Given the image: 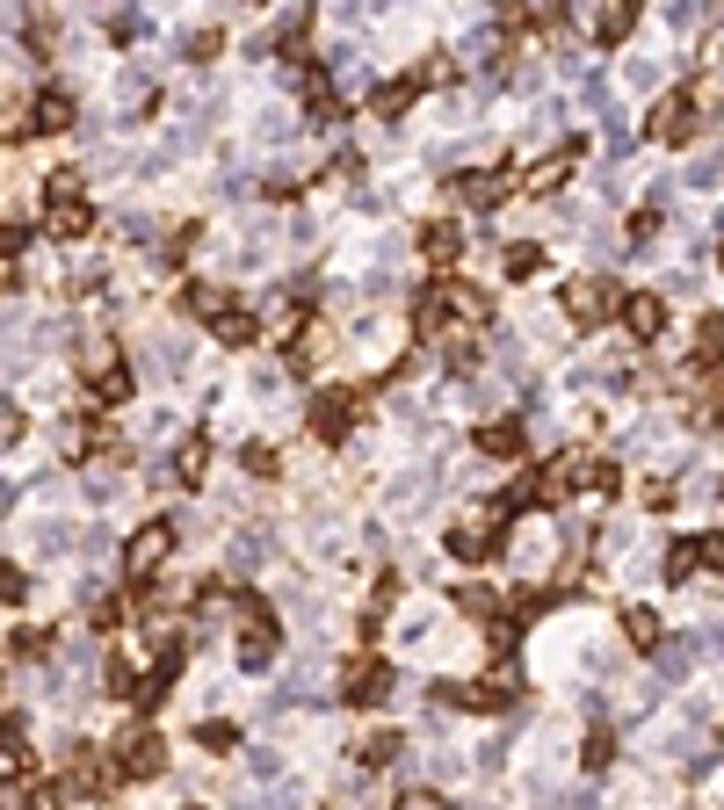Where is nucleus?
<instances>
[{"mask_svg":"<svg viewBox=\"0 0 724 810\" xmlns=\"http://www.w3.org/2000/svg\"><path fill=\"white\" fill-rule=\"evenodd\" d=\"M609 311H623V290L601 283V275H594V283H572V290H565V319H572V326H601Z\"/></svg>","mask_w":724,"mask_h":810,"instance_id":"f257e3e1","label":"nucleus"},{"mask_svg":"<svg viewBox=\"0 0 724 810\" xmlns=\"http://www.w3.org/2000/svg\"><path fill=\"white\" fill-rule=\"evenodd\" d=\"M384 688H391V666H384V659H355V666L341 673V702H348V709H377Z\"/></svg>","mask_w":724,"mask_h":810,"instance_id":"f03ea898","label":"nucleus"},{"mask_svg":"<svg viewBox=\"0 0 724 810\" xmlns=\"http://www.w3.org/2000/svg\"><path fill=\"white\" fill-rule=\"evenodd\" d=\"M623 326L638 340H659V326H667V297H659V290H630L623 297Z\"/></svg>","mask_w":724,"mask_h":810,"instance_id":"7ed1b4c3","label":"nucleus"},{"mask_svg":"<svg viewBox=\"0 0 724 810\" xmlns=\"http://www.w3.org/2000/svg\"><path fill=\"white\" fill-rule=\"evenodd\" d=\"M348 420H355V398L348 391H319L312 398V434H319V442H341Z\"/></svg>","mask_w":724,"mask_h":810,"instance_id":"20e7f679","label":"nucleus"},{"mask_svg":"<svg viewBox=\"0 0 724 810\" xmlns=\"http://www.w3.org/2000/svg\"><path fill=\"white\" fill-rule=\"evenodd\" d=\"M696 131V102L688 95H659L652 102V138H688Z\"/></svg>","mask_w":724,"mask_h":810,"instance_id":"39448f33","label":"nucleus"},{"mask_svg":"<svg viewBox=\"0 0 724 810\" xmlns=\"http://www.w3.org/2000/svg\"><path fill=\"white\" fill-rule=\"evenodd\" d=\"M160 767H167L160 731H131V738H124V774H160Z\"/></svg>","mask_w":724,"mask_h":810,"instance_id":"423d86ee","label":"nucleus"},{"mask_svg":"<svg viewBox=\"0 0 724 810\" xmlns=\"http://www.w3.org/2000/svg\"><path fill=\"white\" fill-rule=\"evenodd\" d=\"M210 333H218L225 340V348H254V340H261V319H254V311H210Z\"/></svg>","mask_w":724,"mask_h":810,"instance_id":"0eeeda50","label":"nucleus"},{"mask_svg":"<svg viewBox=\"0 0 724 810\" xmlns=\"http://www.w3.org/2000/svg\"><path fill=\"white\" fill-rule=\"evenodd\" d=\"M167 543H174V521H153V528H145V536H131V572L160 565V557H167Z\"/></svg>","mask_w":724,"mask_h":810,"instance_id":"6e6552de","label":"nucleus"},{"mask_svg":"<svg viewBox=\"0 0 724 810\" xmlns=\"http://www.w3.org/2000/svg\"><path fill=\"white\" fill-rule=\"evenodd\" d=\"M457 196H464V203H478V210H493V203L507 196V181H500V174H486V167H471V174H457Z\"/></svg>","mask_w":724,"mask_h":810,"instance_id":"1a4fd4ad","label":"nucleus"},{"mask_svg":"<svg viewBox=\"0 0 724 810\" xmlns=\"http://www.w3.org/2000/svg\"><path fill=\"white\" fill-rule=\"evenodd\" d=\"M457 246H464V232L449 225V217H435V225H420V254H428V261H457Z\"/></svg>","mask_w":724,"mask_h":810,"instance_id":"9d476101","label":"nucleus"},{"mask_svg":"<svg viewBox=\"0 0 724 810\" xmlns=\"http://www.w3.org/2000/svg\"><path fill=\"white\" fill-rule=\"evenodd\" d=\"M478 449H486V456H522V427L515 420H486V427H478Z\"/></svg>","mask_w":724,"mask_h":810,"instance_id":"9b49d317","label":"nucleus"},{"mask_svg":"<svg viewBox=\"0 0 724 810\" xmlns=\"http://www.w3.org/2000/svg\"><path fill=\"white\" fill-rule=\"evenodd\" d=\"M500 536H486V528H478V521H457V528H449V550H457L464 557V565H478V557H486Z\"/></svg>","mask_w":724,"mask_h":810,"instance_id":"f8f14e48","label":"nucleus"},{"mask_svg":"<svg viewBox=\"0 0 724 810\" xmlns=\"http://www.w3.org/2000/svg\"><path fill=\"white\" fill-rule=\"evenodd\" d=\"M87 225H95V210H87L80 196H73V203H58V210H51V232H58V239H87Z\"/></svg>","mask_w":724,"mask_h":810,"instance_id":"ddd939ff","label":"nucleus"},{"mask_svg":"<svg viewBox=\"0 0 724 810\" xmlns=\"http://www.w3.org/2000/svg\"><path fill=\"white\" fill-rule=\"evenodd\" d=\"M66 123H73V95H58V87L37 95V123H29V131H66Z\"/></svg>","mask_w":724,"mask_h":810,"instance_id":"4468645a","label":"nucleus"},{"mask_svg":"<svg viewBox=\"0 0 724 810\" xmlns=\"http://www.w3.org/2000/svg\"><path fill=\"white\" fill-rule=\"evenodd\" d=\"M623 637L638 651H659V615L652 608H623Z\"/></svg>","mask_w":724,"mask_h":810,"instance_id":"2eb2a0df","label":"nucleus"},{"mask_svg":"<svg viewBox=\"0 0 724 810\" xmlns=\"http://www.w3.org/2000/svg\"><path fill=\"white\" fill-rule=\"evenodd\" d=\"M630 22H638L630 8H609V15H594V37H601V44H623V37H630Z\"/></svg>","mask_w":724,"mask_h":810,"instance_id":"dca6fc26","label":"nucleus"},{"mask_svg":"<svg viewBox=\"0 0 724 810\" xmlns=\"http://www.w3.org/2000/svg\"><path fill=\"white\" fill-rule=\"evenodd\" d=\"M696 565H703V543H674L667 550V579H688Z\"/></svg>","mask_w":724,"mask_h":810,"instance_id":"f3484780","label":"nucleus"},{"mask_svg":"<svg viewBox=\"0 0 724 810\" xmlns=\"http://www.w3.org/2000/svg\"><path fill=\"white\" fill-rule=\"evenodd\" d=\"M391 753H399V731H377L370 745H362V767H391Z\"/></svg>","mask_w":724,"mask_h":810,"instance_id":"a211bd4d","label":"nucleus"},{"mask_svg":"<svg viewBox=\"0 0 724 810\" xmlns=\"http://www.w3.org/2000/svg\"><path fill=\"white\" fill-rule=\"evenodd\" d=\"M239 463H247L254 478H276V471H283V463H276V449H261V442H247V449H239Z\"/></svg>","mask_w":724,"mask_h":810,"instance_id":"6ab92c4d","label":"nucleus"},{"mask_svg":"<svg viewBox=\"0 0 724 810\" xmlns=\"http://www.w3.org/2000/svg\"><path fill=\"white\" fill-rule=\"evenodd\" d=\"M203 471H210V442H189V449H181V478L203 485Z\"/></svg>","mask_w":724,"mask_h":810,"instance_id":"aec40b11","label":"nucleus"},{"mask_svg":"<svg viewBox=\"0 0 724 810\" xmlns=\"http://www.w3.org/2000/svg\"><path fill=\"white\" fill-rule=\"evenodd\" d=\"M232 724H196V745H210V753H232Z\"/></svg>","mask_w":724,"mask_h":810,"instance_id":"412c9836","label":"nucleus"},{"mask_svg":"<svg viewBox=\"0 0 724 810\" xmlns=\"http://www.w3.org/2000/svg\"><path fill=\"white\" fill-rule=\"evenodd\" d=\"M609 760H616V738H609V731H594V738H587V767L601 774V767H609Z\"/></svg>","mask_w":724,"mask_h":810,"instance_id":"4be33fe9","label":"nucleus"},{"mask_svg":"<svg viewBox=\"0 0 724 810\" xmlns=\"http://www.w3.org/2000/svg\"><path fill=\"white\" fill-rule=\"evenodd\" d=\"M703 362H724V319H703Z\"/></svg>","mask_w":724,"mask_h":810,"instance_id":"5701e85b","label":"nucleus"},{"mask_svg":"<svg viewBox=\"0 0 724 810\" xmlns=\"http://www.w3.org/2000/svg\"><path fill=\"white\" fill-rule=\"evenodd\" d=\"M536 268H543L536 246H515V254H507V275H536Z\"/></svg>","mask_w":724,"mask_h":810,"instance_id":"b1692460","label":"nucleus"},{"mask_svg":"<svg viewBox=\"0 0 724 810\" xmlns=\"http://www.w3.org/2000/svg\"><path fill=\"white\" fill-rule=\"evenodd\" d=\"M399 810H449V803H442L435 789H406V796H399Z\"/></svg>","mask_w":724,"mask_h":810,"instance_id":"393cba45","label":"nucleus"},{"mask_svg":"<svg viewBox=\"0 0 724 810\" xmlns=\"http://www.w3.org/2000/svg\"><path fill=\"white\" fill-rule=\"evenodd\" d=\"M22 246H29V232H22V225H0V254H22Z\"/></svg>","mask_w":724,"mask_h":810,"instance_id":"a878e982","label":"nucleus"},{"mask_svg":"<svg viewBox=\"0 0 724 810\" xmlns=\"http://www.w3.org/2000/svg\"><path fill=\"white\" fill-rule=\"evenodd\" d=\"M22 810H44V803H22Z\"/></svg>","mask_w":724,"mask_h":810,"instance_id":"bb28decb","label":"nucleus"}]
</instances>
